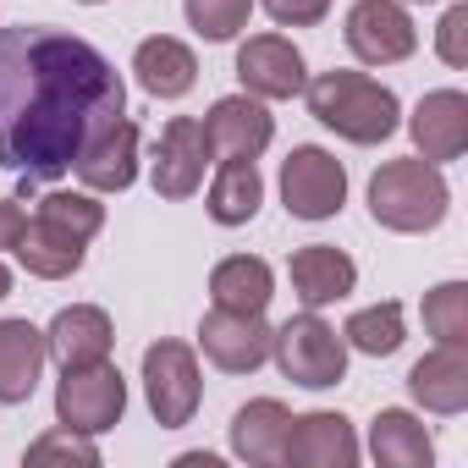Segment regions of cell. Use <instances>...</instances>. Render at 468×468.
<instances>
[{"instance_id":"7a4b0ae2","label":"cell","mask_w":468,"mask_h":468,"mask_svg":"<svg viewBox=\"0 0 468 468\" xmlns=\"http://www.w3.org/2000/svg\"><path fill=\"white\" fill-rule=\"evenodd\" d=\"M303 94H309V116L347 144H386L402 122L397 94L369 72H320L314 83H303Z\"/></svg>"},{"instance_id":"484cf974","label":"cell","mask_w":468,"mask_h":468,"mask_svg":"<svg viewBox=\"0 0 468 468\" xmlns=\"http://www.w3.org/2000/svg\"><path fill=\"white\" fill-rule=\"evenodd\" d=\"M342 342L347 347H358V353H369V358H391L397 347H402V303H369V309H358L347 325H342Z\"/></svg>"},{"instance_id":"8992f818","label":"cell","mask_w":468,"mask_h":468,"mask_svg":"<svg viewBox=\"0 0 468 468\" xmlns=\"http://www.w3.org/2000/svg\"><path fill=\"white\" fill-rule=\"evenodd\" d=\"M127 413V380L122 369L105 358V364H89V369H61V386H56V419L67 430H83V435H100L111 424H122Z\"/></svg>"},{"instance_id":"ba28073f","label":"cell","mask_w":468,"mask_h":468,"mask_svg":"<svg viewBox=\"0 0 468 468\" xmlns=\"http://www.w3.org/2000/svg\"><path fill=\"white\" fill-rule=\"evenodd\" d=\"M342 39L364 67H397V61H408L419 50V28H413L402 0H358L347 12Z\"/></svg>"},{"instance_id":"277c9868","label":"cell","mask_w":468,"mask_h":468,"mask_svg":"<svg viewBox=\"0 0 468 468\" xmlns=\"http://www.w3.org/2000/svg\"><path fill=\"white\" fill-rule=\"evenodd\" d=\"M271 358L276 369L292 380V386H309V391H325L347 375V342L336 336V325H325L314 309L287 320L276 336H271Z\"/></svg>"},{"instance_id":"3957f363","label":"cell","mask_w":468,"mask_h":468,"mask_svg":"<svg viewBox=\"0 0 468 468\" xmlns=\"http://www.w3.org/2000/svg\"><path fill=\"white\" fill-rule=\"evenodd\" d=\"M446 176L441 165L430 160H386L375 176H369V215L386 226V231H435L446 220Z\"/></svg>"},{"instance_id":"9c48e42d","label":"cell","mask_w":468,"mask_h":468,"mask_svg":"<svg viewBox=\"0 0 468 468\" xmlns=\"http://www.w3.org/2000/svg\"><path fill=\"white\" fill-rule=\"evenodd\" d=\"M209 138H204V122L193 116H171L154 138V193L160 198H193L204 187V165H209Z\"/></svg>"},{"instance_id":"d6a6232c","label":"cell","mask_w":468,"mask_h":468,"mask_svg":"<svg viewBox=\"0 0 468 468\" xmlns=\"http://www.w3.org/2000/svg\"><path fill=\"white\" fill-rule=\"evenodd\" d=\"M23 209H17V198H0V249H17V231H23Z\"/></svg>"},{"instance_id":"52a82bcc","label":"cell","mask_w":468,"mask_h":468,"mask_svg":"<svg viewBox=\"0 0 468 468\" xmlns=\"http://www.w3.org/2000/svg\"><path fill=\"white\" fill-rule=\"evenodd\" d=\"M282 198H287V215H298V220H331L347 204L342 160L320 144H298L282 165Z\"/></svg>"},{"instance_id":"7c38bea8","label":"cell","mask_w":468,"mask_h":468,"mask_svg":"<svg viewBox=\"0 0 468 468\" xmlns=\"http://www.w3.org/2000/svg\"><path fill=\"white\" fill-rule=\"evenodd\" d=\"M238 78L254 100H298L309 72H303V56L292 39L282 34H254L243 50H238Z\"/></svg>"},{"instance_id":"f546056e","label":"cell","mask_w":468,"mask_h":468,"mask_svg":"<svg viewBox=\"0 0 468 468\" xmlns=\"http://www.w3.org/2000/svg\"><path fill=\"white\" fill-rule=\"evenodd\" d=\"M28 463H78V468H94L100 463V446L83 435V430H50V435H39L34 446H28Z\"/></svg>"},{"instance_id":"1f68e13d","label":"cell","mask_w":468,"mask_h":468,"mask_svg":"<svg viewBox=\"0 0 468 468\" xmlns=\"http://www.w3.org/2000/svg\"><path fill=\"white\" fill-rule=\"evenodd\" d=\"M265 12H271L282 28H314V23H325L331 0H265Z\"/></svg>"},{"instance_id":"836d02e7","label":"cell","mask_w":468,"mask_h":468,"mask_svg":"<svg viewBox=\"0 0 468 468\" xmlns=\"http://www.w3.org/2000/svg\"><path fill=\"white\" fill-rule=\"evenodd\" d=\"M6 292H12V271H6V265H0V298H6Z\"/></svg>"},{"instance_id":"30bf717a","label":"cell","mask_w":468,"mask_h":468,"mask_svg":"<svg viewBox=\"0 0 468 468\" xmlns=\"http://www.w3.org/2000/svg\"><path fill=\"white\" fill-rule=\"evenodd\" d=\"M271 325L265 314H231V309H209L198 320V347L215 369L226 375H254L265 358H271Z\"/></svg>"},{"instance_id":"d4e9b609","label":"cell","mask_w":468,"mask_h":468,"mask_svg":"<svg viewBox=\"0 0 468 468\" xmlns=\"http://www.w3.org/2000/svg\"><path fill=\"white\" fill-rule=\"evenodd\" d=\"M265 204V182H260V165L254 160H220L215 182H209V220L215 226H249Z\"/></svg>"},{"instance_id":"d6986e66","label":"cell","mask_w":468,"mask_h":468,"mask_svg":"<svg viewBox=\"0 0 468 468\" xmlns=\"http://www.w3.org/2000/svg\"><path fill=\"white\" fill-rule=\"evenodd\" d=\"M408 391L430 413H463L468 408V347H435L408 369Z\"/></svg>"},{"instance_id":"f1b7e54d","label":"cell","mask_w":468,"mask_h":468,"mask_svg":"<svg viewBox=\"0 0 468 468\" xmlns=\"http://www.w3.org/2000/svg\"><path fill=\"white\" fill-rule=\"evenodd\" d=\"M39 215L56 220L61 231H72V238H83V243L105 226V204H100L94 193H45V198H39Z\"/></svg>"},{"instance_id":"e575fe53","label":"cell","mask_w":468,"mask_h":468,"mask_svg":"<svg viewBox=\"0 0 468 468\" xmlns=\"http://www.w3.org/2000/svg\"><path fill=\"white\" fill-rule=\"evenodd\" d=\"M83 6H100V0H83Z\"/></svg>"},{"instance_id":"cb8c5ba5","label":"cell","mask_w":468,"mask_h":468,"mask_svg":"<svg viewBox=\"0 0 468 468\" xmlns=\"http://www.w3.org/2000/svg\"><path fill=\"white\" fill-rule=\"evenodd\" d=\"M369 452H375L380 468H430L435 441H430V430H424L413 413H402V408H380L375 424H369Z\"/></svg>"},{"instance_id":"7402d4cb","label":"cell","mask_w":468,"mask_h":468,"mask_svg":"<svg viewBox=\"0 0 468 468\" xmlns=\"http://www.w3.org/2000/svg\"><path fill=\"white\" fill-rule=\"evenodd\" d=\"M209 298L215 309H231V314H265L276 298V276L254 254H231L209 271Z\"/></svg>"},{"instance_id":"e0dca14e","label":"cell","mask_w":468,"mask_h":468,"mask_svg":"<svg viewBox=\"0 0 468 468\" xmlns=\"http://www.w3.org/2000/svg\"><path fill=\"white\" fill-rule=\"evenodd\" d=\"M287 276H292V292L303 298V309L342 303V298L358 287V265H353L342 249H331V243H309V249H298L292 265H287Z\"/></svg>"},{"instance_id":"4316f807","label":"cell","mask_w":468,"mask_h":468,"mask_svg":"<svg viewBox=\"0 0 468 468\" xmlns=\"http://www.w3.org/2000/svg\"><path fill=\"white\" fill-rule=\"evenodd\" d=\"M424 331L441 347H468V287L463 282H441L435 292H424Z\"/></svg>"},{"instance_id":"ac0fdd59","label":"cell","mask_w":468,"mask_h":468,"mask_svg":"<svg viewBox=\"0 0 468 468\" xmlns=\"http://www.w3.org/2000/svg\"><path fill=\"white\" fill-rule=\"evenodd\" d=\"M45 331L28 320H0V402L17 408L34 397L39 375H45Z\"/></svg>"},{"instance_id":"5bb4252c","label":"cell","mask_w":468,"mask_h":468,"mask_svg":"<svg viewBox=\"0 0 468 468\" xmlns=\"http://www.w3.org/2000/svg\"><path fill=\"white\" fill-rule=\"evenodd\" d=\"M408 133H413L419 160H430V165L457 160V154L468 149V94H463V89H435V94H424L419 111H413V122H408Z\"/></svg>"},{"instance_id":"2e32d148","label":"cell","mask_w":468,"mask_h":468,"mask_svg":"<svg viewBox=\"0 0 468 468\" xmlns=\"http://www.w3.org/2000/svg\"><path fill=\"white\" fill-rule=\"evenodd\" d=\"M111 342H116L111 314L94 309V303H72V309H61V314L50 320V331H45V353H50L61 369L105 364V358H111Z\"/></svg>"},{"instance_id":"603a6c76","label":"cell","mask_w":468,"mask_h":468,"mask_svg":"<svg viewBox=\"0 0 468 468\" xmlns=\"http://www.w3.org/2000/svg\"><path fill=\"white\" fill-rule=\"evenodd\" d=\"M17 260L39 282H67L83 265V238H72V231H61L56 220L39 215V220H23V231H17Z\"/></svg>"},{"instance_id":"6da1fadb","label":"cell","mask_w":468,"mask_h":468,"mask_svg":"<svg viewBox=\"0 0 468 468\" xmlns=\"http://www.w3.org/2000/svg\"><path fill=\"white\" fill-rule=\"evenodd\" d=\"M127 116L122 72L78 34L0 28V165L17 182H56L83 144Z\"/></svg>"},{"instance_id":"4fadbf2b","label":"cell","mask_w":468,"mask_h":468,"mask_svg":"<svg viewBox=\"0 0 468 468\" xmlns=\"http://www.w3.org/2000/svg\"><path fill=\"white\" fill-rule=\"evenodd\" d=\"M72 171H78V182H83L89 193H127L133 176H138V127H133L127 116L105 122V127L83 144V154L72 160Z\"/></svg>"},{"instance_id":"ffe728a7","label":"cell","mask_w":468,"mask_h":468,"mask_svg":"<svg viewBox=\"0 0 468 468\" xmlns=\"http://www.w3.org/2000/svg\"><path fill=\"white\" fill-rule=\"evenodd\" d=\"M287 430H292V413L276 397H254L249 408H238V419H231V452L243 463H254V468H271L287 452Z\"/></svg>"},{"instance_id":"9a60e30c","label":"cell","mask_w":468,"mask_h":468,"mask_svg":"<svg viewBox=\"0 0 468 468\" xmlns=\"http://www.w3.org/2000/svg\"><path fill=\"white\" fill-rule=\"evenodd\" d=\"M282 463L292 468H353L358 463V435L342 413H298L287 430V452Z\"/></svg>"},{"instance_id":"44dd1931","label":"cell","mask_w":468,"mask_h":468,"mask_svg":"<svg viewBox=\"0 0 468 468\" xmlns=\"http://www.w3.org/2000/svg\"><path fill=\"white\" fill-rule=\"evenodd\" d=\"M133 72H138V89L154 94V100H182L193 83H198V61L182 39L171 34H154L133 50Z\"/></svg>"},{"instance_id":"8fae6325","label":"cell","mask_w":468,"mask_h":468,"mask_svg":"<svg viewBox=\"0 0 468 468\" xmlns=\"http://www.w3.org/2000/svg\"><path fill=\"white\" fill-rule=\"evenodd\" d=\"M204 138L215 160H260L276 138V116L254 94H226L204 116Z\"/></svg>"},{"instance_id":"4dcf8cb0","label":"cell","mask_w":468,"mask_h":468,"mask_svg":"<svg viewBox=\"0 0 468 468\" xmlns=\"http://www.w3.org/2000/svg\"><path fill=\"white\" fill-rule=\"evenodd\" d=\"M435 56L446 67H468V6H452L435 28Z\"/></svg>"},{"instance_id":"83f0119b","label":"cell","mask_w":468,"mask_h":468,"mask_svg":"<svg viewBox=\"0 0 468 468\" xmlns=\"http://www.w3.org/2000/svg\"><path fill=\"white\" fill-rule=\"evenodd\" d=\"M182 12H187V23H193L198 39L226 45V39H238V34L249 28L254 0H182Z\"/></svg>"},{"instance_id":"5b68a950","label":"cell","mask_w":468,"mask_h":468,"mask_svg":"<svg viewBox=\"0 0 468 468\" xmlns=\"http://www.w3.org/2000/svg\"><path fill=\"white\" fill-rule=\"evenodd\" d=\"M144 397L160 430H182L198 413L204 380H198V358L187 342H154L144 353Z\"/></svg>"}]
</instances>
